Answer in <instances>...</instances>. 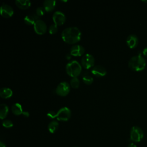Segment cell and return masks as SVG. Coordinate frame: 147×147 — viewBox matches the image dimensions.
<instances>
[{"instance_id": "1", "label": "cell", "mask_w": 147, "mask_h": 147, "mask_svg": "<svg viewBox=\"0 0 147 147\" xmlns=\"http://www.w3.org/2000/svg\"><path fill=\"white\" fill-rule=\"evenodd\" d=\"M63 41L68 44H75L81 38V32L77 27H69L64 29L61 33Z\"/></svg>"}, {"instance_id": "2", "label": "cell", "mask_w": 147, "mask_h": 147, "mask_svg": "<svg viewBox=\"0 0 147 147\" xmlns=\"http://www.w3.org/2000/svg\"><path fill=\"white\" fill-rule=\"evenodd\" d=\"M146 65V60L141 55L131 57L128 62L129 67L135 71H139L144 69Z\"/></svg>"}, {"instance_id": "3", "label": "cell", "mask_w": 147, "mask_h": 147, "mask_svg": "<svg viewBox=\"0 0 147 147\" xmlns=\"http://www.w3.org/2000/svg\"><path fill=\"white\" fill-rule=\"evenodd\" d=\"M65 68L67 74L72 78H77L82 72V66L76 60H72L68 63Z\"/></svg>"}, {"instance_id": "4", "label": "cell", "mask_w": 147, "mask_h": 147, "mask_svg": "<svg viewBox=\"0 0 147 147\" xmlns=\"http://www.w3.org/2000/svg\"><path fill=\"white\" fill-rule=\"evenodd\" d=\"M144 137V132L138 126H133L130 130V140L136 142H140Z\"/></svg>"}, {"instance_id": "5", "label": "cell", "mask_w": 147, "mask_h": 147, "mask_svg": "<svg viewBox=\"0 0 147 147\" xmlns=\"http://www.w3.org/2000/svg\"><path fill=\"white\" fill-rule=\"evenodd\" d=\"M70 90L69 84L67 82H62L60 83L56 88V93L61 96L68 95Z\"/></svg>"}, {"instance_id": "6", "label": "cell", "mask_w": 147, "mask_h": 147, "mask_svg": "<svg viewBox=\"0 0 147 147\" xmlns=\"http://www.w3.org/2000/svg\"><path fill=\"white\" fill-rule=\"evenodd\" d=\"M71 113L69 109L67 107L61 108L56 113V118L59 121H67L71 117Z\"/></svg>"}, {"instance_id": "7", "label": "cell", "mask_w": 147, "mask_h": 147, "mask_svg": "<svg viewBox=\"0 0 147 147\" xmlns=\"http://www.w3.org/2000/svg\"><path fill=\"white\" fill-rule=\"evenodd\" d=\"M83 67L86 69H88L94 65L95 60L93 56L91 54L87 53L83 56L81 60Z\"/></svg>"}, {"instance_id": "8", "label": "cell", "mask_w": 147, "mask_h": 147, "mask_svg": "<svg viewBox=\"0 0 147 147\" xmlns=\"http://www.w3.org/2000/svg\"><path fill=\"white\" fill-rule=\"evenodd\" d=\"M34 30L38 34H44L47 30L46 24L42 20H38L34 24Z\"/></svg>"}, {"instance_id": "9", "label": "cell", "mask_w": 147, "mask_h": 147, "mask_svg": "<svg viewBox=\"0 0 147 147\" xmlns=\"http://www.w3.org/2000/svg\"><path fill=\"white\" fill-rule=\"evenodd\" d=\"M53 21L57 26L62 25L65 21V16L63 13L60 11H56L54 13L53 17Z\"/></svg>"}, {"instance_id": "10", "label": "cell", "mask_w": 147, "mask_h": 147, "mask_svg": "<svg viewBox=\"0 0 147 147\" xmlns=\"http://www.w3.org/2000/svg\"><path fill=\"white\" fill-rule=\"evenodd\" d=\"M14 13L13 8L5 3H3L1 7V14L5 18L11 17Z\"/></svg>"}, {"instance_id": "11", "label": "cell", "mask_w": 147, "mask_h": 147, "mask_svg": "<svg viewBox=\"0 0 147 147\" xmlns=\"http://www.w3.org/2000/svg\"><path fill=\"white\" fill-rule=\"evenodd\" d=\"M92 74L97 77H102L105 76L106 74V70L105 68L100 65H97L94 66L92 70Z\"/></svg>"}, {"instance_id": "12", "label": "cell", "mask_w": 147, "mask_h": 147, "mask_svg": "<svg viewBox=\"0 0 147 147\" xmlns=\"http://www.w3.org/2000/svg\"><path fill=\"white\" fill-rule=\"evenodd\" d=\"M84 52V48L80 45H75L71 47L70 53L74 56H80Z\"/></svg>"}, {"instance_id": "13", "label": "cell", "mask_w": 147, "mask_h": 147, "mask_svg": "<svg viewBox=\"0 0 147 147\" xmlns=\"http://www.w3.org/2000/svg\"><path fill=\"white\" fill-rule=\"evenodd\" d=\"M126 43L130 48H134L137 47L138 43V39L136 35L131 34L128 36L126 39Z\"/></svg>"}, {"instance_id": "14", "label": "cell", "mask_w": 147, "mask_h": 147, "mask_svg": "<svg viewBox=\"0 0 147 147\" xmlns=\"http://www.w3.org/2000/svg\"><path fill=\"white\" fill-rule=\"evenodd\" d=\"M43 5L45 11L49 12L54 9L56 6V1L54 0H45Z\"/></svg>"}, {"instance_id": "15", "label": "cell", "mask_w": 147, "mask_h": 147, "mask_svg": "<svg viewBox=\"0 0 147 147\" xmlns=\"http://www.w3.org/2000/svg\"><path fill=\"white\" fill-rule=\"evenodd\" d=\"M39 20V16L37 14L33 15H28L24 18V21L26 24L28 25H34L36 21Z\"/></svg>"}, {"instance_id": "16", "label": "cell", "mask_w": 147, "mask_h": 147, "mask_svg": "<svg viewBox=\"0 0 147 147\" xmlns=\"http://www.w3.org/2000/svg\"><path fill=\"white\" fill-rule=\"evenodd\" d=\"M13 95L12 90L10 88L2 87L0 89V96L1 98L7 99L11 97Z\"/></svg>"}, {"instance_id": "17", "label": "cell", "mask_w": 147, "mask_h": 147, "mask_svg": "<svg viewBox=\"0 0 147 147\" xmlns=\"http://www.w3.org/2000/svg\"><path fill=\"white\" fill-rule=\"evenodd\" d=\"M15 2L16 5L21 9H26L31 5L30 1L29 0H16Z\"/></svg>"}, {"instance_id": "18", "label": "cell", "mask_w": 147, "mask_h": 147, "mask_svg": "<svg viewBox=\"0 0 147 147\" xmlns=\"http://www.w3.org/2000/svg\"><path fill=\"white\" fill-rule=\"evenodd\" d=\"M11 111H12V113L16 115H19L22 114L23 113L22 106L18 103H16L12 105Z\"/></svg>"}, {"instance_id": "19", "label": "cell", "mask_w": 147, "mask_h": 147, "mask_svg": "<svg viewBox=\"0 0 147 147\" xmlns=\"http://www.w3.org/2000/svg\"><path fill=\"white\" fill-rule=\"evenodd\" d=\"M9 109L6 105L3 103L0 105V118L1 119H4L7 115Z\"/></svg>"}, {"instance_id": "20", "label": "cell", "mask_w": 147, "mask_h": 147, "mask_svg": "<svg viewBox=\"0 0 147 147\" xmlns=\"http://www.w3.org/2000/svg\"><path fill=\"white\" fill-rule=\"evenodd\" d=\"M59 127V123L56 121H51L48 125V130L50 133H53L56 131Z\"/></svg>"}, {"instance_id": "21", "label": "cell", "mask_w": 147, "mask_h": 147, "mask_svg": "<svg viewBox=\"0 0 147 147\" xmlns=\"http://www.w3.org/2000/svg\"><path fill=\"white\" fill-rule=\"evenodd\" d=\"M83 82L86 84H88V85H90L91 84H92V83L93 82V78L92 77L88 75V74H84L83 76Z\"/></svg>"}, {"instance_id": "22", "label": "cell", "mask_w": 147, "mask_h": 147, "mask_svg": "<svg viewBox=\"0 0 147 147\" xmlns=\"http://www.w3.org/2000/svg\"><path fill=\"white\" fill-rule=\"evenodd\" d=\"M70 84L72 88H77L79 87L80 84L79 80L77 78H72L70 81Z\"/></svg>"}, {"instance_id": "23", "label": "cell", "mask_w": 147, "mask_h": 147, "mask_svg": "<svg viewBox=\"0 0 147 147\" xmlns=\"http://www.w3.org/2000/svg\"><path fill=\"white\" fill-rule=\"evenodd\" d=\"M58 28H57V26L56 24H52L51 25L49 28V32L50 34H55L57 32Z\"/></svg>"}, {"instance_id": "24", "label": "cell", "mask_w": 147, "mask_h": 147, "mask_svg": "<svg viewBox=\"0 0 147 147\" xmlns=\"http://www.w3.org/2000/svg\"><path fill=\"white\" fill-rule=\"evenodd\" d=\"M2 125L5 127L9 128V127H12L13 126V122L10 120L6 119V120H4L2 122Z\"/></svg>"}, {"instance_id": "25", "label": "cell", "mask_w": 147, "mask_h": 147, "mask_svg": "<svg viewBox=\"0 0 147 147\" xmlns=\"http://www.w3.org/2000/svg\"><path fill=\"white\" fill-rule=\"evenodd\" d=\"M45 9L44 8V7H38V8H37L36 10V14L38 16H42L44 15V14L45 13Z\"/></svg>"}, {"instance_id": "26", "label": "cell", "mask_w": 147, "mask_h": 147, "mask_svg": "<svg viewBox=\"0 0 147 147\" xmlns=\"http://www.w3.org/2000/svg\"><path fill=\"white\" fill-rule=\"evenodd\" d=\"M47 116L50 118H56V113L53 111H49L48 114H47Z\"/></svg>"}, {"instance_id": "27", "label": "cell", "mask_w": 147, "mask_h": 147, "mask_svg": "<svg viewBox=\"0 0 147 147\" xmlns=\"http://www.w3.org/2000/svg\"><path fill=\"white\" fill-rule=\"evenodd\" d=\"M142 53L144 56H147V47H145L144 49H143V51H142Z\"/></svg>"}, {"instance_id": "28", "label": "cell", "mask_w": 147, "mask_h": 147, "mask_svg": "<svg viewBox=\"0 0 147 147\" xmlns=\"http://www.w3.org/2000/svg\"><path fill=\"white\" fill-rule=\"evenodd\" d=\"M22 114L25 117H28L29 115V113L28 111H23Z\"/></svg>"}, {"instance_id": "29", "label": "cell", "mask_w": 147, "mask_h": 147, "mask_svg": "<svg viewBox=\"0 0 147 147\" xmlns=\"http://www.w3.org/2000/svg\"><path fill=\"white\" fill-rule=\"evenodd\" d=\"M127 147H137V146H136L134 144L131 143V144H130L128 145Z\"/></svg>"}, {"instance_id": "30", "label": "cell", "mask_w": 147, "mask_h": 147, "mask_svg": "<svg viewBox=\"0 0 147 147\" xmlns=\"http://www.w3.org/2000/svg\"><path fill=\"white\" fill-rule=\"evenodd\" d=\"M0 146H1V147H6V146H5V145L2 142H0Z\"/></svg>"}, {"instance_id": "31", "label": "cell", "mask_w": 147, "mask_h": 147, "mask_svg": "<svg viewBox=\"0 0 147 147\" xmlns=\"http://www.w3.org/2000/svg\"><path fill=\"white\" fill-rule=\"evenodd\" d=\"M142 2H146V3H147V0H142Z\"/></svg>"}, {"instance_id": "32", "label": "cell", "mask_w": 147, "mask_h": 147, "mask_svg": "<svg viewBox=\"0 0 147 147\" xmlns=\"http://www.w3.org/2000/svg\"><path fill=\"white\" fill-rule=\"evenodd\" d=\"M75 147H76V146H75Z\"/></svg>"}]
</instances>
